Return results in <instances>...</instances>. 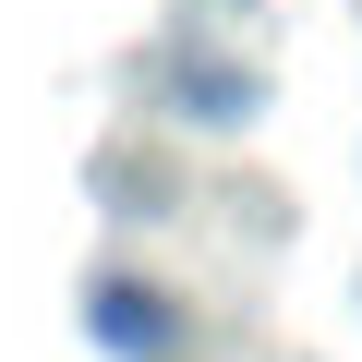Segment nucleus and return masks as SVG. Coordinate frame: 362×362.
Returning a JSON list of instances; mask_svg holds the SVG:
<instances>
[{
	"mask_svg": "<svg viewBox=\"0 0 362 362\" xmlns=\"http://www.w3.org/2000/svg\"><path fill=\"white\" fill-rule=\"evenodd\" d=\"M169 109L194 133H242V121H266V73L218 61V49H169Z\"/></svg>",
	"mask_w": 362,
	"mask_h": 362,
	"instance_id": "f257e3e1",
	"label": "nucleus"
},
{
	"mask_svg": "<svg viewBox=\"0 0 362 362\" xmlns=\"http://www.w3.org/2000/svg\"><path fill=\"white\" fill-rule=\"evenodd\" d=\"M85 338L121 350V362H157V350H169V302H157L145 278H85Z\"/></svg>",
	"mask_w": 362,
	"mask_h": 362,
	"instance_id": "f03ea898",
	"label": "nucleus"
}]
</instances>
